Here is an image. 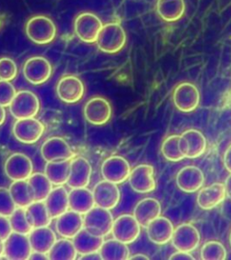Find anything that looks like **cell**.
<instances>
[{
    "mask_svg": "<svg viewBox=\"0 0 231 260\" xmlns=\"http://www.w3.org/2000/svg\"><path fill=\"white\" fill-rule=\"evenodd\" d=\"M80 259L86 260H101L102 256L100 255V252H94V253H89V254H85V255H81Z\"/></svg>",
    "mask_w": 231,
    "mask_h": 260,
    "instance_id": "obj_46",
    "label": "cell"
},
{
    "mask_svg": "<svg viewBox=\"0 0 231 260\" xmlns=\"http://www.w3.org/2000/svg\"><path fill=\"white\" fill-rule=\"evenodd\" d=\"M95 205L93 193L87 187L73 188L69 192V208L84 215Z\"/></svg>",
    "mask_w": 231,
    "mask_h": 260,
    "instance_id": "obj_28",
    "label": "cell"
},
{
    "mask_svg": "<svg viewBox=\"0 0 231 260\" xmlns=\"http://www.w3.org/2000/svg\"><path fill=\"white\" fill-rule=\"evenodd\" d=\"M12 228L9 221V218L0 215V237L2 240L8 239V236L12 233Z\"/></svg>",
    "mask_w": 231,
    "mask_h": 260,
    "instance_id": "obj_43",
    "label": "cell"
},
{
    "mask_svg": "<svg viewBox=\"0 0 231 260\" xmlns=\"http://www.w3.org/2000/svg\"><path fill=\"white\" fill-rule=\"evenodd\" d=\"M5 174L12 181L28 180L34 171L32 160L26 154L15 153L8 156L4 166Z\"/></svg>",
    "mask_w": 231,
    "mask_h": 260,
    "instance_id": "obj_17",
    "label": "cell"
},
{
    "mask_svg": "<svg viewBox=\"0 0 231 260\" xmlns=\"http://www.w3.org/2000/svg\"><path fill=\"white\" fill-rule=\"evenodd\" d=\"M28 236L13 232L4 240V256L10 260H27L32 254Z\"/></svg>",
    "mask_w": 231,
    "mask_h": 260,
    "instance_id": "obj_18",
    "label": "cell"
},
{
    "mask_svg": "<svg viewBox=\"0 0 231 260\" xmlns=\"http://www.w3.org/2000/svg\"><path fill=\"white\" fill-rule=\"evenodd\" d=\"M8 108L11 115L16 119L36 118L40 111V100L31 90L24 89L18 92L16 91Z\"/></svg>",
    "mask_w": 231,
    "mask_h": 260,
    "instance_id": "obj_4",
    "label": "cell"
},
{
    "mask_svg": "<svg viewBox=\"0 0 231 260\" xmlns=\"http://www.w3.org/2000/svg\"><path fill=\"white\" fill-rule=\"evenodd\" d=\"M25 209L32 219L35 228L49 227L52 223L53 219L49 214L45 201H36Z\"/></svg>",
    "mask_w": 231,
    "mask_h": 260,
    "instance_id": "obj_37",
    "label": "cell"
},
{
    "mask_svg": "<svg viewBox=\"0 0 231 260\" xmlns=\"http://www.w3.org/2000/svg\"><path fill=\"white\" fill-rule=\"evenodd\" d=\"M131 172L129 162L120 155H112L106 159L102 166V175L104 180L116 184L126 182Z\"/></svg>",
    "mask_w": 231,
    "mask_h": 260,
    "instance_id": "obj_12",
    "label": "cell"
},
{
    "mask_svg": "<svg viewBox=\"0 0 231 260\" xmlns=\"http://www.w3.org/2000/svg\"><path fill=\"white\" fill-rule=\"evenodd\" d=\"M92 193L95 205L107 210H113L117 207L121 197L118 184L107 180L98 182L94 186Z\"/></svg>",
    "mask_w": 231,
    "mask_h": 260,
    "instance_id": "obj_19",
    "label": "cell"
},
{
    "mask_svg": "<svg viewBox=\"0 0 231 260\" xmlns=\"http://www.w3.org/2000/svg\"><path fill=\"white\" fill-rule=\"evenodd\" d=\"M23 74L25 80L34 85L44 84L53 74V66L45 57L32 56L24 61Z\"/></svg>",
    "mask_w": 231,
    "mask_h": 260,
    "instance_id": "obj_6",
    "label": "cell"
},
{
    "mask_svg": "<svg viewBox=\"0 0 231 260\" xmlns=\"http://www.w3.org/2000/svg\"><path fill=\"white\" fill-rule=\"evenodd\" d=\"M224 166L226 167L227 172L231 174V145L227 147V150L224 154Z\"/></svg>",
    "mask_w": 231,
    "mask_h": 260,
    "instance_id": "obj_45",
    "label": "cell"
},
{
    "mask_svg": "<svg viewBox=\"0 0 231 260\" xmlns=\"http://www.w3.org/2000/svg\"><path fill=\"white\" fill-rule=\"evenodd\" d=\"M45 205L52 219H56L69 209V192L63 185H58L45 200Z\"/></svg>",
    "mask_w": 231,
    "mask_h": 260,
    "instance_id": "obj_26",
    "label": "cell"
},
{
    "mask_svg": "<svg viewBox=\"0 0 231 260\" xmlns=\"http://www.w3.org/2000/svg\"><path fill=\"white\" fill-rule=\"evenodd\" d=\"M56 94L61 102L74 104L81 102L84 97L85 86L77 76L64 75L57 83Z\"/></svg>",
    "mask_w": 231,
    "mask_h": 260,
    "instance_id": "obj_9",
    "label": "cell"
},
{
    "mask_svg": "<svg viewBox=\"0 0 231 260\" xmlns=\"http://www.w3.org/2000/svg\"><path fill=\"white\" fill-rule=\"evenodd\" d=\"M2 23H3V21H2V18H1V16H0V28H1V26H2Z\"/></svg>",
    "mask_w": 231,
    "mask_h": 260,
    "instance_id": "obj_52",
    "label": "cell"
},
{
    "mask_svg": "<svg viewBox=\"0 0 231 260\" xmlns=\"http://www.w3.org/2000/svg\"><path fill=\"white\" fill-rule=\"evenodd\" d=\"M29 259H49L47 254H43V253H39V252L32 251L31 256L29 257Z\"/></svg>",
    "mask_w": 231,
    "mask_h": 260,
    "instance_id": "obj_47",
    "label": "cell"
},
{
    "mask_svg": "<svg viewBox=\"0 0 231 260\" xmlns=\"http://www.w3.org/2000/svg\"><path fill=\"white\" fill-rule=\"evenodd\" d=\"M146 234L150 241L156 245L169 243L174 234V224L164 216H159L147 225Z\"/></svg>",
    "mask_w": 231,
    "mask_h": 260,
    "instance_id": "obj_22",
    "label": "cell"
},
{
    "mask_svg": "<svg viewBox=\"0 0 231 260\" xmlns=\"http://www.w3.org/2000/svg\"><path fill=\"white\" fill-rule=\"evenodd\" d=\"M97 48L102 52L113 54L120 52L126 44V34L121 24L116 22L102 26L96 41Z\"/></svg>",
    "mask_w": 231,
    "mask_h": 260,
    "instance_id": "obj_2",
    "label": "cell"
},
{
    "mask_svg": "<svg viewBox=\"0 0 231 260\" xmlns=\"http://www.w3.org/2000/svg\"><path fill=\"white\" fill-rule=\"evenodd\" d=\"M91 173L92 168L89 161L83 156H75L71 160L67 185L72 189L88 187L90 182Z\"/></svg>",
    "mask_w": 231,
    "mask_h": 260,
    "instance_id": "obj_20",
    "label": "cell"
},
{
    "mask_svg": "<svg viewBox=\"0 0 231 260\" xmlns=\"http://www.w3.org/2000/svg\"><path fill=\"white\" fill-rule=\"evenodd\" d=\"M4 255V240L0 237V258Z\"/></svg>",
    "mask_w": 231,
    "mask_h": 260,
    "instance_id": "obj_51",
    "label": "cell"
},
{
    "mask_svg": "<svg viewBox=\"0 0 231 260\" xmlns=\"http://www.w3.org/2000/svg\"><path fill=\"white\" fill-rule=\"evenodd\" d=\"M186 10L184 0H157L156 12L166 22L172 23L180 20Z\"/></svg>",
    "mask_w": 231,
    "mask_h": 260,
    "instance_id": "obj_29",
    "label": "cell"
},
{
    "mask_svg": "<svg viewBox=\"0 0 231 260\" xmlns=\"http://www.w3.org/2000/svg\"><path fill=\"white\" fill-rule=\"evenodd\" d=\"M28 238L32 251L43 254H47L57 240L55 233L49 227L35 228Z\"/></svg>",
    "mask_w": 231,
    "mask_h": 260,
    "instance_id": "obj_27",
    "label": "cell"
},
{
    "mask_svg": "<svg viewBox=\"0 0 231 260\" xmlns=\"http://www.w3.org/2000/svg\"><path fill=\"white\" fill-rule=\"evenodd\" d=\"M226 190L223 183H212L207 187H202L197 195V203L203 210H211L219 206L226 199Z\"/></svg>",
    "mask_w": 231,
    "mask_h": 260,
    "instance_id": "obj_24",
    "label": "cell"
},
{
    "mask_svg": "<svg viewBox=\"0 0 231 260\" xmlns=\"http://www.w3.org/2000/svg\"><path fill=\"white\" fill-rule=\"evenodd\" d=\"M16 94V88L10 81L0 80V105L9 107Z\"/></svg>",
    "mask_w": 231,
    "mask_h": 260,
    "instance_id": "obj_42",
    "label": "cell"
},
{
    "mask_svg": "<svg viewBox=\"0 0 231 260\" xmlns=\"http://www.w3.org/2000/svg\"><path fill=\"white\" fill-rule=\"evenodd\" d=\"M98 252L103 260H126L130 256L127 244L116 239L104 240Z\"/></svg>",
    "mask_w": 231,
    "mask_h": 260,
    "instance_id": "obj_32",
    "label": "cell"
},
{
    "mask_svg": "<svg viewBox=\"0 0 231 260\" xmlns=\"http://www.w3.org/2000/svg\"><path fill=\"white\" fill-rule=\"evenodd\" d=\"M41 154L46 162L72 160L76 156L67 141L60 137H52L45 140L41 147Z\"/></svg>",
    "mask_w": 231,
    "mask_h": 260,
    "instance_id": "obj_15",
    "label": "cell"
},
{
    "mask_svg": "<svg viewBox=\"0 0 231 260\" xmlns=\"http://www.w3.org/2000/svg\"><path fill=\"white\" fill-rule=\"evenodd\" d=\"M201 257L203 260H225L227 258V250L223 244L211 240L201 248Z\"/></svg>",
    "mask_w": 231,
    "mask_h": 260,
    "instance_id": "obj_39",
    "label": "cell"
},
{
    "mask_svg": "<svg viewBox=\"0 0 231 260\" xmlns=\"http://www.w3.org/2000/svg\"><path fill=\"white\" fill-rule=\"evenodd\" d=\"M73 242L78 254L85 255L89 253L98 252L102 243L104 242V238L93 235L83 228L77 235L73 238Z\"/></svg>",
    "mask_w": 231,
    "mask_h": 260,
    "instance_id": "obj_30",
    "label": "cell"
},
{
    "mask_svg": "<svg viewBox=\"0 0 231 260\" xmlns=\"http://www.w3.org/2000/svg\"><path fill=\"white\" fill-rule=\"evenodd\" d=\"M161 212L162 207L158 200L148 197L137 203L133 216L141 227L146 228L151 221L161 215Z\"/></svg>",
    "mask_w": 231,
    "mask_h": 260,
    "instance_id": "obj_25",
    "label": "cell"
},
{
    "mask_svg": "<svg viewBox=\"0 0 231 260\" xmlns=\"http://www.w3.org/2000/svg\"><path fill=\"white\" fill-rule=\"evenodd\" d=\"M128 182L132 190L138 193H149L156 188L154 167L150 165H139L130 172Z\"/></svg>",
    "mask_w": 231,
    "mask_h": 260,
    "instance_id": "obj_16",
    "label": "cell"
},
{
    "mask_svg": "<svg viewBox=\"0 0 231 260\" xmlns=\"http://www.w3.org/2000/svg\"><path fill=\"white\" fill-rule=\"evenodd\" d=\"M83 114L89 124L102 126L110 121L112 116V107L107 99L97 96L86 102Z\"/></svg>",
    "mask_w": 231,
    "mask_h": 260,
    "instance_id": "obj_11",
    "label": "cell"
},
{
    "mask_svg": "<svg viewBox=\"0 0 231 260\" xmlns=\"http://www.w3.org/2000/svg\"><path fill=\"white\" fill-rule=\"evenodd\" d=\"M18 74V68L16 61L8 56L0 57V80L11 81Z\"/></svg>",
    "mask_w": 231,
    "mask_h": 260,
    "instance_id": "obj_40",
    "label": "cell"
},
{
    "mask_svg": "<svg viewBox=\"0 0 231 260\" xmlns=\"http://www.w3.org/2000/svg\"><path fill=\"white\" fill-rule=\"evenodd\" d=\"M172 260H194V256L191 255V252L181 251L177 250V252L174 253L169 257Z\"/></svg>",
    "mask_w": 231,
    "mask_h": 260,
    "instance_id": "obj_44",
    "label": "cell"
},
{
    "mask_svg": "<svg viewBox=\"0 0 231 260\" xmlns=\"http://www.w3.org/2000/svg\"><path fill=\"white\" fill-rule=\"evenodd\" d=\"M6 118H7V112L5 110V107L0 105V126H2L4 124Z\"/></svg>",
    "mask_w": 231,
    "mask_h": 260,
    "instance_id": "obj_49",
    "label": "cell"
},
{
    "mask_svg": "<svg viewBox=\"0 0 231 260\" xmlns=\"http://www.w3.org/2000/svg\"><path fill=\"white\" fill-rule=\"evenodd\" d=\"M25 34L37 45H48L56 37V25L48 16L37 15L26 22Z\"/></svg>",
    "mask_w": 231,
    "mask_h": 260,
    "instance_id": "obj_1",
    "label": "cell"
},
{
    "mask_svg": "<svg viewBox=\"0 0 231 260\" xmlns=\"http://www.w3.org/2000/svg\"><path fill=\"white\" fill-rule=\"evenodd\" d=\"M8 218L13 232L29 235V233L35 229L32 219L25 208L16 207Z\"/></svg>",
    "mask_w": 231,
    "mask_h": 260,
    "instance_id": "obj_35",
    "label": "cell"
},
{
    "mask_svg": "<svg viewBox=\"0 0 231 260\" xmlns=\"http://www.w3.org/2000/svg\"><path fill=\"white\" fill-rule=\"evenodd\" d=\"M55 229L61 238L70 240L73 239L83 229L82 214L72 210L65 211L64 213L56 218Z\"/></svg>",
    "mask_w": 231,
    "mask_h": 260,
    "instance_id": "obj_23",
    "label": "cell"
},
{
    "mask_svg": "<svg viewBox=\"0 0 231 260\" xmlns=\"http://www.w3.org/2000/svg\"><path fill=\"white\" fill-rule=\"evenodd\" d=\"M224 185H225V190H226V195L231 200V174L227 176Z\"/></svg>",
    "mask_w": 231,
    "mask_h": 260,
    "instance_id": "obj_48",
    "label": "cell"
},
{
    "mask_svg": "<svg viewBox=\"0 0 231 260\" xmlns=\"http://www.w3.org/2000/svg\"><path fill=\"white\" fill-rule=\"evenodd\" d=\"M229 243H230V246H231V232H230V235H229Z\"/></svg>",
    "mask_w": 231,
    "mask_h": 260,
    "instance_id": "obj_53",
    "label": "cell"
},
{
    "mask_svg": "<svg viewBox=\"0 0 231 260\" xmlns=\"http://www.w3.org/2000/svg\"><path fill=\"white\" fill-rule=\"evenodd\" d=\"M205 177L203 171L195 166H187L179 171L176 175V184L180 190L192 193L203 186Z\"/></svg>",
    "mask_w": 231,
    "mask_h": 260,
    "instance_id": "obj_21",
    "label": "cell"
},
{
    "mask_svg": "<svg viewBox=\"0 0 231 260\" xmlns=\"http://www.w3.org/2000/svg\"><path fill=\"white\" fill-rule=\"evenodd\" d=\"M173 101L177 110L189 113L196 110L201 102L198 88L191 82H183L175 87Z\"/></svg>",
    "mask_w": 231,
    "mask_h": 260,
    "instance_id": "obj_8",
    "label": "cell"
},
{
    "mask_svg": "<svg viewBox=\"0 0 231 260\" xmlns=\"http://www.w3.org/2000/svg\"><path fill=\"white\" fill-rule=\"evenodd\" d=\"M141 232V226L133 215L122 214L114 219L111 234L114 239L123 243H133L138 240Z\"/></svg>",
    "mask_w": 231,
    "mask_h": 260,
    "instance_id": "obj_13",
    "label": "cell"
},
{
    "mask_svg": "<svg viewBox=\"0 0 231 260\" xmlns=\"http://www.w3.org/2000/svg\"><path fill=\"white\" fill-rule=\"evenodd\" d=\"M45 130L44 124L36 118L17 119L13 126V134L16 140L26 145L38 142Z\"/></svg>",
    "mask_w": 231,
    "mask_h": 260,
    "instance_id": "obj_7",
    "label": "cell"
},
{
    "mask_svg": "<svg viewBox=\"0 0 231 260\" xmlns=\"http://www.w3.org/2000/svg\"><path fill=\"white\" fill-rule=\"evenodd\" d=\"M128 259H149V256H146L145 254H141V253H138V254H135L133 256H129Z\"/></svg>",
    "mask_w": 231,
    "mask_h": 260,
    "instance_id": "obj_50",
    "label": "cell"
},
{
    "mask_svg": "<svg viewBox=\"0 0 231 260\" xmlns=\"http://www.w3.org/2000/svg\"><path fill=\"white\" fill-rule=\"evenodd\" d=\"M74 32L86 44H95L103 24L101 18L91 12H81L74 19Z\"/></svg>",
    "mask_w": 231,
    "mask_h": 260,
    "instance_id": "obj_5",
    "label": "cell"
},
{
    "mask_svg": "<svg viewBox=\"0 0 231 260\" xmlns=\"http://www.w3.org/2000/svg\"><path fill=\"white\" fill-rule=\"evenodd\" d=\"M27 181L34 190L36 201H45L53 190V183L44 173H32Z\"/></svg>",
    "mask_w": 231,
    "mask_h": 260,
    "instance_id": "obj_36",
    "label": "cell"
},
{
    "mask_svg": "<svg viewBox=\"0 0 231 260\" xmlns=\"http://www.w3.org/2000/svg\"><path fill=\"white\" fill-rule=\"evenodd\" d=\"M114 218L110 210L94 206L84 214L83 228L89 233L105 238L111 234Z\"/></svg>",
    "mask_w": 231,
    "mask_h": 260,
    "instance_id": "obj_3",
    "label": "cell"
},
{
    "mask_svg": "<svg viewBox=\"0 0 231 260\" xmlns=\"http://www.w3.org/2000/svg\"><path fill=\"white\" fill-rule=\"evenodd\" d=\"M180 135H171L167 137L162 144L161 152L163 157L171 162H179L184 159L179 147Z\"/></svg>",
    "mask_w": 231,
    "mask_h": 260,
    "instance_id": "obj_38",
    "label": "cell"
},
{
    "mask_svg": "<svg viewBox=\"0 0 231 260\" xmlns=\"http://www.w3.org/2000/svg\"><path fill=\"white\" fill-rule=\"evenodd\" d=\"M16 207L26 208L36 202V196L27 180L13 181L8 188Z\"/></svg>",
    "mask_w": 231,
    "mask_h": 260,
    "instance_id": "obj_31",
    "label": "cell"
},
{
    "mask_svg": "<svg viewBox=\"0 0 231 260\" xmlns=\"http://www.w3.org/2000/svg\"><path fill=\"white\" fill-rule=\"evenodd\" d=\"M77 254L73 241L62 238L55 241L47 253V256L49 259L52 260H74L76 259Z\"/></svg>",
    "mask_w": 231,
    "mask_h": 260,
    "instance_id": "obj_34",
    "label": "cell"
},
{
    "mask_svg": "<svg viewBox=\"0 0 231 260\" xmlns=\"http://www.w3.org/2000/svg\"><path fill=\"white\" fill-rule=\"evenodd\" d=\"M71 160L47 162L45 174L53 185H63L67 183L70 175Z\"/></svg>",
    "mask_w": 231,
    "mask_h": 260,
    "instance_id": "obj_33",
    "label": "cell"
},
{
    "mask_svg": "<svg viewBox=\"0 0 231 260\" xmlns=\"http://www.w3.org/2000/svg\"><path fill=\"white\" fill-rule=\"evenodd\" d=\"M179 147L184 158H198L205 153L207 141L201 131L191 128L180 135Z\"/></svg>",
    "mask_w": 231,
    "mask_h": 260,
    "instance_id": "obj_10",
    "label": "cell"
},
{
    "mask_svg": "<svg viewBox=\"0 0 231 260\" xmlns=\"http://www.w3.org/2000/svg\"><path fill=\"white\" fill-rule=\"evenodd\" d=\"M171 241L177 250L192 252L200 246L201 234L192 224L182 223L175 229Z\"/></svg>",
    "mask_w": 231,
    "mask_h": 260,
    "instance_id": "obj_14",
    "label": "cell"
},
{
    "mask_svg": "<svg viewBox=\"0 0 231 260\" xmlns=\"http://www.w3.org/2000/svg\"><path fill=\"white\" fill-rule=\"evenodd\" d=\"M16 208L8 188L0 187V215L9 217Z\"/></svg>",
    "mask_w": 231,
    "mask_h": 260,
    "instance_id": "obj_41",
    "label": "cell"
}]
</instances>
